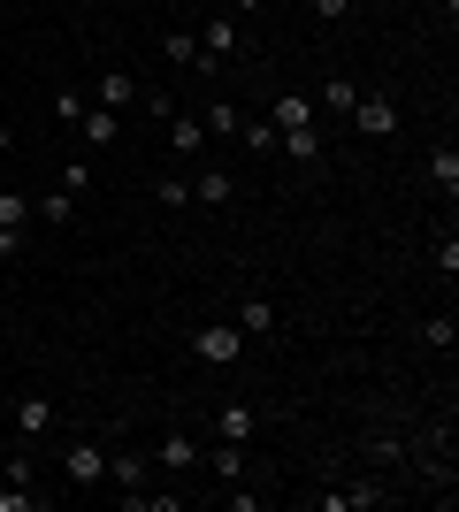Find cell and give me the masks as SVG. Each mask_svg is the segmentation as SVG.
I'll use <instances>...</instances> for the list:
<instances>
[{"label":"cell","mask_w":459,"mask_h":512,"mask_svg":"<svg viewBox=\"0 0 459 512\" xmlns=\"http://www.w3.org/2000/svg\"><path fill=\"white\" fill-rule=\"evenodd\" d=\"M192 352L207 367H238L245 360V329H238V321H199V329H192Z\"/></svg>","instance_id":"cell-1"},{"label":"cell","mask_w":459,"mask_h":512,"mask_svg":"<svg viewBox=\"0 0 459 512\" xmlns=\"http://www.w3.org/2000/svg\"><path fill=\"white\" fill-rule=\"evenodd\" d=\"M352 130L360 138H398V100L391 92H360L352 100Z\"/></svg>","instance_id":"cell-2"},{"label":"cell","mask_w":459,"mask_h":512,"mask_svg":"<svg viewBox=\"0 0 459 512\" xmlns=\"http://www.w3.org/2000/svg\"><path fill=\"white\" fill-rule=\"evenodd\" d=\"M238 54V16H207L199 23V69H222Z\"/></svg>","instance_id":"cell-3"},{"label":"cell","mask_w":459,"mask_h":512,"mask_svg":"<svg viewBox=\"0 0 459 512\" xmlns=\"http://www.w3.org/2000/svg\"><path fill=\"white\" fill-rule=\"evenodd\" d=\"M62 474L77 482V490H100V482H108V444H69Z\"/></svg>","instance_id":"cell-4"},{"label":"cell","mask_w":459,"mask_h":512,"mask_svg":"<svg viewBox=\"0 0 459 512\" xmlns=\"http://www.w3.org/2000/svg\"><path fill=\"white\" fill-rule=\"evenodd\" d=\"M23 222H31V199H23V192H0V268L23 253Z\"/></svg>","instance_id":"cell-5"},{"label":"cell","mask_w":459,"mask_h":512,"mask_svg":"<svg viewBox=\"0 0 459 512\" xmlns=\"http://www.w3.org/2000/svg\"><path fill=\"white\" fill-rule=\"evenodd\" d=\"M261 436V413L245 406V398H230V406L215 413V444H253Z\"/></svg>","instance_id":"cell-6"},{"label":"cell","mask_w":459,"mask_h":512,"mask_svg":"<svg viewBox=\"0 0 459 512\" xmlns=\"http://www.w3.org/2000/svg\"><path fill=\"white\" fill-rule=\"evenodd\" d=\"M62 421V406L46 398V390H31V398H16V436H46V428Z\"/></svg>","instance_id":"cell-7"},{"label":"cell","mask_w":459,"mask_h":512,"mask_svg":"<svg viewBox=\"0 0 459 512\" xmlns=\"http://www.w3.org/2000/svg\"><path fill=\"white\" fill-rule=\"evenodd\" d=\"M108 482H115V497L131 505V497L146 490V459H138V451H108Z\"/></svg>","instance_id":"cell-8"},{"label":"cell","mask_w":459,"mask_h":512,"mask_svg":"<svg viewBox=\"0 0 459 512\" xmlns=\"http://www.w3.org/2000/svg\"><path fill=\"white\" fill-rule=\"evenodd\" d=\"M77 130H85V146H100V153H108L115 138H123V115H115V107H100V100H92L85 115H77Z\"/></svg>","instance_id":"cell-9"},{"label":"cell","mask_w":459,"mask_h":512,"mask_svg":"<svg viewBox=\"0 0 459 512\" xmlns=\"http://www.w3.org/2000/svg\"><path fill=\"white\" fill-rule=\"evenodd\" d=\"M153 459H161V467H169V474H192V467H199V436H184V428H169Z\"/></svg>","instance_id":"cell-10"},{"label":"cell","mask_w":459,"mask_h":512,"mask_svg":"<svg viewBox=\"0 0 459 512\" xmlns=\"http://www.w3.org/2000/svg\"><path fill=\"white\" fill-rule=\"evenodd\" d=\"M368 505H383V490H375V482H345V490H322V512H368Z\"/></svg>","instance_id":"cell-11"},{"label":"cell","mask_w":459,"mask_h":512,"mask_svg":"<svg viewBox=\"0 0 459 512\" xmlns=\"http://www.w3.org/2000/svg\"><path fill=\"white\" fill-rule=\"evenodd\" d=\"M131 100H146L131 69H100V107H115V115H123V107H131Z\"/></svg>","instance_id":"cell-12"},{"label":"cell","mask_w":459,"mask_h":512,"mask_svg":"<svg viewBox=\"0 0 459 512\" xmlns=\"http://www.w3.org/2000/svg\"><path fill=\"white\" fill-rule=\"evenodd\" d=\"M192 192H199V207H230V199H238V176L199 169V176H192Z\"/></svg>","instance_id":"cell-13"},{"label":"cell","mask_w":459,"mask_h":512,"mask_svg":"<svg viewBox=\"0 0 459 512\" xmlns=\"http://www.w3.org/2000/svg\"><path fill=\"white\" fill-rule=\"evenodd\" d=\"M276 153H291V161H322V130H314V123L276 130Z\"/></svg>","instance_id":"cell-14"},{"label":"cell","mask_w":459,"mask_h":512,"mask_svg":"<svg viewBox=\"0 0 459 512\" xmlns=\"http://www.w3.org/2000/svg\"><path fill=\"white\" fill-rule=\"evenodd\" d=\"M268 123H276V130H299V123H314V100H306V92H276Z\"/></svg>","instance_id":"cell-15"},{"label":"cell","mask_w":459,"mask_h":512,"mask_svg":"<svg viewBox=\"0 0 459 512\" xmlns=\"http://www.w3.org/2000/svg\"><path fill=\"white\" fill-rule=\"evenodd\" d=\"M199 146H207V130H199V115H169V153H184V161H192Z\"/></svg>","instance_id":"cell-16"},{"label":"cell","mask_w":459,"mask_h":512,"mask_svg":"<svg viewBox=\"0 0 459 512\" xmlns=\"http://www.w3.org/2000/svg\"><path fill=\"white\" fill-rule=\"evenodd\" d=\"M207 474L215 482H245V444H215L207 451Z\"/></svg>","instance_id":"cell-17"},{"label":"cell","mask_w":459,"mask_h":512,"mask_svg":"<svg viewBox=\"0 0 459 512\" xmlns=\"http://www.w3.org/2000/svg\"><path fill=\"white\" fill-rule=\"evenodd\" d=\"M199 130H207V138H238V130H245V115H238L230 100H215L207 115H199Z\"/></svg>","instance_id":"cell-18"},{"label":"cell","mask_w":459,"mask_h":512,"mask_svg":"<svg viewBox=\"0 0 459 512\" xmlns=\"http://www.w3.org/2000/svg\"><path fill=\"white\" fill-rule=\"evenodd\" d=\"M238 329H245V337H276V306H268V299H245L238 306Z\"/></svg>","instance_id":"cell-19"},{"label":"cell","mask_w":459,"mask_h":512,"mask_svg":"<svg viewBox=\"0 0 459 512\" xmlns=\"http://www.w3.org/2000/svg\"><path fill=\"white\" fill-rule=\"evenodd\" d=\"M429 176H437V192L452 199V192H459V146H437V153H429Z\"/></svg>","instance_id":"cell-20"},{"label":"cell","mask_w":459,"mask_h":512,"mask_svg":"<svg viewBox=\"0 0 459 512\" xmlns=\"http://www.w3.org/2000/svg\"><path fill=\"white\" fill-rule=\"evenodd\" d=\"M352 100H360V85H352L345 69H337V77L322 85V107H329V115H352Z\"/></svg>","instance_id":"cell-21"},{"label":"cell","mask_w":459,"mask_h":512,"mask_svg":"<svg viewBox=\"0 0 459 512\" xmlns=\"http://www.w3.org/2000/svg\"><path fill=\"white\" fill-rule=\"evenodd\" d=\"M421 344H429V352H452V344H459V321H452V314L421 321Z\"/></svg>","instance_id":"cell-22"},{"label":"cell","mask_w":459,"mask_h":512,"mask_svg":"<svg viewBox=\"0 0 459 512\" xmlns=\"http://www.w3.org/2000/svg\"><path fill=\"white\" fill-rule=\"evenodd\" d=\"M161 54H169L176 69H199V39H192V31H169V39H161Z\"/></svg>","instance_id":"cell-23"},{"label":"cell","mask_w":459,"mask_h":512,"mask_svg":"<svg viewBox=\"0 0 459 512\" xmlns=\"http://www.w3.org/2000/svg\"><path fill=\"white\" fill-rule=\"evenodd\" d=\"M153 199H161V207H192V176H161Z\"/></svg>","instance_id":"cell-24"},{"label":"cell","mask_w":459,"mask_h":512,"mask_svg":"<svg viewBox=\"0 0 459 512\" xmlns=\"http://www.w3.org/2000/svg\"><path fill=\"white\" fill-rule=\"evenodd\" d=\"M69 214H77V192H46L39 199V222H69Z\"/></svg>","instance_id":"cell-25"},{"label":"cell","mask_w":459,"mask_h":512,"mask_svg":"<svg viewBox=\"0 0 459 512\" xmlns=\"http://www.w3.org/2000/svg\"><path fill=\"white\" fill-rule=\"evenodd\" d=\"M54 115H62V123H77V115H85V100H77V85H54Z\"/></svg>","instance_id":"cell-26"},{"label":"cell","mask_w":459,"mask_h":512,"mask_svg":"<svg viewBox=\"0 0 459 512\" xmlns=\"http://www.w3.org/2000/svg\"><path fill=\"white\" fill-rule=\"evenodd\" d=\"M238 138H245V146H253V153H276V123H245Z\"/></svg>","instance_id":"cell-27"},{"label":"cell","mask_w":459,"mask_h":512,"mask_svg":"<svg viewBox=\"0 0 459 512\" xmlns=\"http://www.w3.org/2000/svg\"><path fill=\"white\" fill-rule=\"evenodd\" d=\"M352 8H360V0H314V23H345Z\"/></svg>","instance_id":"cell-28"},{"label":"cell","mask_w":459,"mask_h":512,"mask_svg":"<svg viewBox=\"0 0 459 512\" xmlns=\"http://www.w3.org/2000/svg\"><path fill=\"white\" fill-rule=\"evenodd\" d=\"M85 184H92V161H69V169H62V192L85 199Z\"/></svg>","instance_id":"cell-29"},{"label":"cell","mask_w":459,"mask_h":512,"mask_svg":"<svg viewBox=\"0 0 459 512\" xmlns=\"http://www.w3.org/2000/svg\"><path fill=\"white\" fill-rule=\"evenodd\" d=\"M268 0H230V16H261Z\"/></svg>","instance_id":"cell-30"},{"label":"cell","mask_w":459,"mask_h":512,"mask_svg":"<svg viewBox=\"0 0 459 512\" xmlns=\"http://www.w3.org/2000/svg\"><path fill=\"white\" fill-rule=\"evenodd\" d=\"M8 146H16V130H0V153H8Z\"/></svg>","instance_id":"cell-31"}]
</instances>
